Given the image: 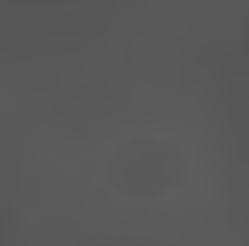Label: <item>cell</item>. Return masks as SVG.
Masks as SVG:
<instances>
[{"mask_svg":"<svg viewBox=\"0 0 249 246\" xmlns=\"http://www.w3.org/2000/svg\"><path fill=\"white\" fill-rule=\"evenodd\" d=\"M188 180L183 148L157 133H136L124 139L107 159V183L133 203H160L177 194Z\"/></svg>","mask_w":249,"mask_h":246,"instance_id":"cell-1","label":"cell"},{"mask_svg":"<svg viewBox=\"0 0 249 246\" xmlns=\"http://www.w3.org/2000/svg\"><path fill=\"white\" fill-rule=\"evenodd\" d=\"M6 3H15V6H23V9H64V6H75V3H84V0H6Z\"/></svg>","mask_w":249,"mask_h":246,"instance_id":"cell-2","label":"cell"},{"mask_svg":"<svg viewBox=\"0 0 249 246\" xmlns=\"http://www.w3.org/2000/svg\"><path fill=\"white\" fill-rule=\"evenodd\" d=\"M238 38H241V47H244V53L249 55V15L244 18V23H241V29H238Z\"/></svg>","mask_w":249,"mask_h":246,"instance_id":"cell-3","label":"cell"}]
</instances>
